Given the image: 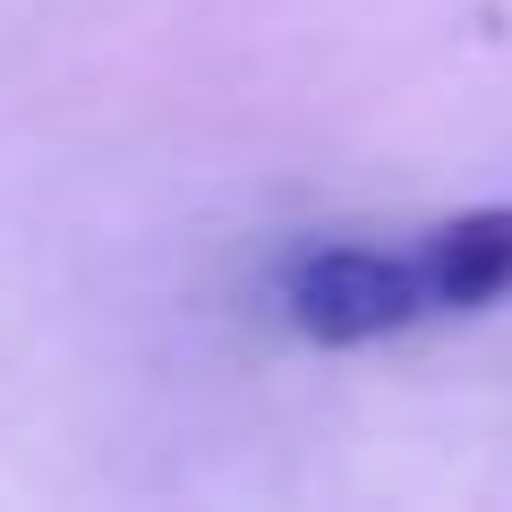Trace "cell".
Wrapping results in <instances>:
<instances>
[{
	"label": "cell",
	"mask_w": 512,
	"mask_h": 512,
	"mask_svg": "<svg viewBox=\"0 0 512 512\" xmlns=\"http://www.w3.org/2000/svg\"><path fill=\"white\" fill-rule=\"evenodd\" d=\"M282 308L308 342H384V333L419 325L436 299H427L419 256H384V248H308L282 274Z\"/></svg>",
	"instance_id": "cell-1"
},
{
	"label": "cell",
	"mask_w": 512,
	"mask_h": 512,
	"mask_svg": "<svg viewBox=\"0 0 512 512\" xmlns=\"http://www.w3.org/2000/svg\"><path fill=\"white\" fill-rule=\"evenodd\" d=\"M419 274L436 308H487L512 291V205H470L419 239Z\"/></svg>",
	"instance_id": "cell-2"
}]
</instances>
